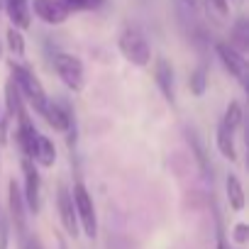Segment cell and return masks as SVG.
I'll return each mask as SVG.
<instances>
[{"mask_svg": "<svg viewBox=\"0 0 249 249\" xmlns=\"http://www.w3.org/2000/svg\"><path fill=\"white\" fill-rule=\"evenodd\" d=\"M10 78L15 81V86H18V90H20V95H22V100H27L39 115L44 112V107H47V103H49V98H47V93H44V86L39 83V78L27 69V66H22V64H10Z\"/></svg>", "mask_w": 249, "mask_h": 249, "instance_id": "cell-1", "label": "cell"}, {"mask_svg": "<svg viewBox=\"0 0 249 249\" xmlns=\"http://www.w3.org/2000/svg\"><path fill=\"white\" fill-rule=\"evenodd\" d=\"M71 198H73L76 217H78V225L83 227V234H88L93 239L98 234V217H95V205H93L88 188L83 183H76L73 191H71Z\"/></svg>", "mask_w": 249, "mask_h": 249, "instance_id": "cell-2", "label": "cell"}, {"mask_svg": "<svg viewBox=\"0 0 249 249\" xmlns=\"http://www.w3.org/2000/svg\"><path fill=\"white\" fill-rule=\"evenodd\" d=\"M117 47H120L122 56L127 59L130 64H135V66H147V64L152 61V49H149L147 39L142 37V32H137V30H132V27L124 30V32L120 35Z\"/></svg>", "mask_w": 249, "mask_h": 249, "instance_id": "cell-3", "label": "cell"}, {"mask_svg": "<svg viewBox=\"0 0 249 249\" xmlns=\"http://www.w3.org/2000/svg\"><path fill=\"white\" fill-rule=\"evenodd\" d=\"M54 69L59 73V78L73 90H83V83H86V71H83V61L73 54H56L54 56Z\"/></svg>", "mask_w": 249, "mask_h": 249, "instance_id": "cell-4", "label": "cell"}, {"mask_svg": "<svg viewBox=\"0 0 249 249\" xmlns=\"http://www.w3.org/2000/svg\"><path fill=\"white\" fill-rule=\"evenodd\" d=\"M8 205H10V220L15 225V234L20 239V244L25 247L27 242V205H25V198H22V188L15 178H10L8 183Z\"/></svg>", "mask_w": 249, "mask_h": 249, "instance_id": "cell-5", "label": "cell"}, {"mask_svg": "<svg viewBox=\"0 0 249 249\" xmlns=\"http://www.w3.org/2000/svg\"><path fill=\"white\" fill-rule=\"evenodd\" d=\"M215 54L222 61V66L230 71V76H234L242 86H247V59H244V54L232 49L227 42H217L215 44Z\"/></svg>", "mask_w": 249, "mask_h": 249, "instance_id": "cell-6", "label": "cell"}, {"mask_svg": "<svg viewBox=\"0 0 249 249\" xmlns=\"http://www.w3.org/2000/svg\"><path fill=\"white\" fill-rule=\"evenodd\" d=\"M22 174H25V191H22V198H25V205L37 215L39 213V191H42V181H39V171L35 166V161L25 159L22 157Z\"/></svg>", "mask_w": 249, "mask_h": 249, "instance_id": "cell-7", "label": "cell"}, {"mask_svg": "<svg viewBox=\"0 0 249 249\" xmlns=\"http://www.w3.org/2000/svg\"><path fill=\"white\" fill-rule=\"evenodd\" d=\"M30 13H35L47 25H61L71 15L61 0H30Z\"/></svg>", "mask_w": 249, "mask_h": 249, "instance_id": "cell-8", "label": "cell"}, {"mask_svg": "<svg viewBox=\"0 0 249 249\" xmlns=\"http://www.w3.org/2000/svg\"><path fill=\"white\" fill-rule=\"evenodd\" d=\"M56 208H59V217H61L64 230L71 237H78V217H76L73 198H71V191L64 183H59V188H56Z\"/></svg>", "mask_w": 249, "mask_h": 249, "instance_id": "cell-9", "label": "cell"}, {"mask_svg": "<svg viewBox=\"0 0 249 249\" xmlns=\"http://www.w3.org/2000/svg\"><path fill=\"white\" fill-rule=\"evenodd\" d=\"M154 81L161 90V95L166 98V103H176V81H174V66L166 59H157L154 64Z\"/></svg>", "mask_w": 249, "mask_h": 249, "instance_id": "cell-10", "label": "cell"}, {"mask_svg": "<svg viewBox=\"0 0 249 249\" xmlns=\"http://www.w3.org/2000/svg\"><path fill=\"white\" fill-rule=\"evenodd\" d=\"M5 10L15 30H27L32 25V13H30V0H5Z\"/></svg>", "mask_w": 249, "mask_h": 249, "instance_id": "cell-11", "label": "cell"}, {"mask_svg": "<svg viewBox=\"0 0 249 249\" xmlns=\"http://www.w3.org/2000/svg\"><path fill=\"white\" fill-rule=\"evenodd\" d=\"M42 115H44V120L52 124V127L59 130V132H64V130L71 127V115L61 105H56V103H47V107H44Z\"/></svg>", "mask_w": 249, "mask_h": 249, "instance_id": "cell-12", "label": "cell"}, {"mask_svg": "<svg viewBox=\"0 0 249 249\" xmlns=\"http://www.w3.org/2000/svg\"><path fill=\"white\" fill-rule=\"evenodd\" d=\"M186 142H188V147H191V152H193L196 161L200 164V169L208 174V171H210V164H208V152H205V144H203L200 135H198L193 127H186Z\"/></svg>", "mask_w": 249, "mask_h": 249, "instance_id": "cell-13", "label": "cell"}, {"mask_svg": "<svg viewBox=\"0 0 249 249\" xmlns=\"http://www.w3.org/2000/svg\"><path fill=\"white\" fill-rule=\"evenodd\" d=\"M215 140H217V149H220V154H222L225 159L234 161V159H237V149H234V132H232V130H227L225 124L220 122V124H217V135H215Z\"/></svg>", "mask_w": 249, "mask_h": 249, "instance_id": "cell-14", "label": "cell"}, {"mask_svg": "<svg viewBox=\"0 0 249 249\" xmlns=\"http://www.w3.org/2000/svg\"><path fill=\"white\" fill-rule=\"evenodd\" d=\"M5 110H8V117H18L25 110V100L13 78H8V83H5Z\"/></svg>", "mask_w": 249, "mask_h": 249, "instance_id": "cell-15", "label": "cell"}, {"mask_svg": "<svg viewBox=\"0 0 249 249\" xmlns=\"http://www.w3.org/2000/svg\"><path fill=\"white\" fill-rule=\"evenodd\" d=\"M225 188H227V203H230V208L237 210V213L244 210V188H242V183H239V178L234 174L227 176Z\"/></svg>", "mask_w": 249, "mask_h": 249, "instance_id": "cell-16", "label": "cell"}, {"mask_svg": "<svg viewBox=\"0 0 249 249\" xmlns=\"http://www.w3.org/2000/svg\"><path fill=\"white\" fill-rule=\"evenodd\" d=\"M227 44H230L232 49H237L239 54L247 52V47H249V27H247V20H244V18H239V20L234 22V27H232V37H230Z\"/></svg>", "mask_w": 249, "mask_h": 249, "instance_id": "cell-17", "label": "cell"}, {"mask_svg": "<svg viewBox=\"0 0 249 249\" xmlns=\"http://www.w3.org/2000/svg\"><path fill=\"white\" fill-rule=\"evenodd\" d=\"M35 161L42 164V166H54V161H56L54 142H52L49 137H44V135L37 137V157H35Z\"/></svg>", "mask_w": 249, "mask_h": 249, "instance_id": "cell-18", "label": "cell"}, {"mask_svg": "<svg viewBox=\"0 0 249 249\" xmlns=\"http://www.w3.org/2000/svg\"><path fill=\"white\" fill-rule=\"evenodd\" d=\"M188 88H191L193 95H203L205 93V88H208V66L205 64L193 69V73L188 78Z\"/></svg>", "mask_w": 249, "mask_h": 249, "instance_id": "cell-19", "label": "cell"}, {"mask_svg": "<svg viewBox=\"0 0 249 249\" xmlns=\"http://www.w3.org/2000/svg\"><path fill=\"white\" fill-rule=\"evenodd\" d=\"M222 124L227 130H237L239 124H242V105L237 103V100H232L230 105H227V110H225V117H222Z\"/></svg>", "mask_w": 249, "mask_h": 249, "instance_id": "cell-20", "label": "cell"}, {"mask_svg": "<svg viewBox=\"0 0 249 249\" xmlns=\"http://www.w3.org/2000/svg\"><path fill=\"white\" fill-rule=\"evenodd\" d=\"M69 8V13H88V10H98L105 5V0H61Z\"/></svg>", "mask_w": 249, "mask_h": 249, "instance_id": "cell-21", "label": "cell"}, {"mask_svg": "<svg viewBox=\"0 0 249 249\" xmlns=\"http://www.w3.org/2000/svg\"><path fill=\"white\" fill-rule=\"evenodd\" d=\"M5 37H8V47H10V52H13L15 56H25V37H22V32L15 30V27H10Z\"/></svg>", "mask_w": 249, "mask_h": 249, "instance_id": "cell-22", "label": "cell"}, {"mask_svg": "<svg viewBox=\"0 0 249 249\" xmlns=\"http://www.w3.org/2000/svg\"><path fill=\"white\" fill-rule=\"evenodd\" d=\"M208 13H213L215 18H227V0H205Z\"/></svg>", "mask_w": 249, "mask_h": 249, "instance_id": "cell-23", "label": "cell"}, {"mask_svg": "<svg viewBox=\"0 0 249 249\" xmlns=\"http://www.w3.org/2000/svg\"><path fill=\"white\" fill-rule=\"evenodd\" d=\"M215 239H217V249H230V242H227V234H225L220 215H215Z\"/></svg>", "mask_w": 249, "mask_h": 249, "instance_id": "cell-24", "label": "cell"}, {"mask_svg": "<svg viewBox=\"0 0 249 249\" xmlns=\"http://www.w3.org/2000/svg\"><path fill=\"white\" fill-rule=\"evenodd\" d=\"M8 242H10V220L0 215V249H8Z\"/></svg>", "mask_w": 249, "mask_h": 249, "instance_id": "cell-25", "label": "cell"}, {"mask_svg": "<svg viewBox=\"0 0 249 249\" xmlns=\"http://www.w3.org/2000/svg\"><path fill=\"white\" fill-rule=\"evenodd\" d=\"M232 237L239 242V244H244L247 239H249V227L244 225V222H239V225H234V232H232Z\"/></svg>", "mask_w": 249, "mask_h": 249, "instance_id": "cell-26", "label": "cell"}, {"mask_svg": "<svg viewBox=\"0 0 249 249\" xmlns=\"http://www.w3.org/2000/svg\"><path fill=\"white\" fill-rule=\"evenodd\" d=\"M22 249H42V242H39V237H35V234H30Z\"/></svg>", "mask_w": 249, "mask_h": 249, "instance_id": "cell-27", "label": "cell"}, {"mask_svg": "<svg viewBox=\"0 0 249 249\" xmlns=\"http://www.w3.org/2000/svg\"><path fill=\"white\" fill-rule=\"evenodd\" d=\"M183 3H186L188 8H196V5H198V0H183Z\"/></svg>", "mask_w": 249, "mask_h": 249, "instance_id": "cell-28", "label": "cell"}, {"mask_svg": "<svg viewBox=\"0 0 249 249\" xmlns=\"http://www.w3.org/2000/svg\"><path fill=\"white\" fill-rule=\"evenodd\" d=\"M0 52H3V49H0Z\"/></svg>", "mask_w": 249, "mask_h": 249, "instance_id": "cell-29", "label": "cell"}]
</instances>
